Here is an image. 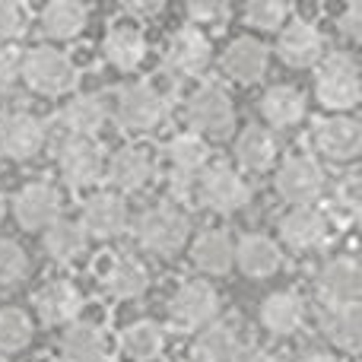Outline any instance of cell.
I'll return each instance as SVG.
<instances>
[{
    "mask_svg": "<svg viewBox=\"0 0 362 362\" xmlns=\"http://www.w3.org/2000/svg\"><path fill=\"white\" fill-rule=\"evenodd\" d=\"M169 112V99L156 83H127L118 93V121L124 131H150Z\"/></svg>",
    "mask_w": 362,
    "mask_h": 362,
    "instance_id": "6",
    "label": "cell"
},
{
    "mask_svg": "<svg viewBox=\"0 0 362 362\" xmlns=\"http://www.w3.org/2000/svg\"><path fill=\"white\" fill-rule=\"evenodd\" d=\"M248 362H286V359H280V356H274V353H255Z\"/></svg>",
    "mask_w": 362,
    "mask_h": 362,
    "instance_id": "45",
    "label": "cell"
},
{
    "mask_svg": "<svg viewBox=\"0 0 362 362\" xmlns=\"http://www.w3.org/2000/svg\"><path fill=\"white\" fill-rule=\"evenodd\" d=\"M185 16H187V25L200 29L206 35L210 32H219L232 16V6L223 4V0H194V4L185 6Z\"/></svg>",
    "mask_w": 362,
    "mask_h": 362,
    "instance_id": "38",
    "label": "cell"
},
{
    "mask_svg": "<svg viewBox=\"0 0 362 362\" xmlns=\"http://www.w3.org/2000/svg\"><path fill=\"white\" fill-rule=\"evenodd\" d=\"M105 121H108L105 102L93 93H83V95H76V99H70L61 112V124L70 137H89L93 140V134H99Z\"/></svg>",
    "mask_w": 362,
    "mask_h": 362,
    "instance_id": "28",
    "label": "cell"
},
{
    "mask_svg": "<svg viewBox=\"0 0 362 362\" xmlns=\"http://www.w3.org/2000/svg\"><path fill=\"white\" fill-rule=\"evenodd\" d=\"M318 327L337 350L356 353L362 337V318L359 305H325L318 312Z\"/></svg>",
    "mask_w": 362,
    "mask_h": 362,
    "instance_id": "25",
    "label": "cell"
},
{
    "mask_svg": "<svg viewBox=\"0 0 362 362\" xmlns=\"http://www.w3.org/2000/svg\"><path fill=\"white\" fill-rule=\"evenodd\" d=\"M318 289L327 305H356L362 293V270L353 257H334L321 267Z\"/></svg>",
    "mask_w": 362,
    "mask_h": 362,
    "instance_id": "20",
    "label": "cell"
},
{
    "mask_svg": "<svg viewBox=\"0 0 362 362\" xmlns=\"http://www.w3.org/2000/svg\"><path fill=\"white\" fill-rule=\"evenodd\" d=\"M0 362H10V359H6V356H0Z\"/></svg>",
    "mask_w": 362,
    "mask_h": 362,
    "instance_id": "47",
    "label": "cell"
},
{
    "mask_svg": "<svg viewBox=\"0 0 362 362\" xmlns=\"http://www.w3.org/2000/svg\"><path fill=\"white\" fill-rule=\"evenodd\" d=\"M61 210L64 197L48 181H32L13 200V213H16V223L23 229H48L51 223L61 219Z\"/></svg>",
    "mask_w": 362,
    "mask_h": 362,
    "instance_id": "14",
    "label": "cell"
},
{
    "mask_svg": "<svg viewBox=\"0 0 362 362\" xmlns=\"http://www.w3.org/2000/svg\"><path fill=\"white\" fill-rule=\"evenodd\" d=\"M315 150L331 163H353L362 153V124L350 115L321 118L315 127Z\"/></svg>",
    "mask_w": 362,
    "mask_h": 362,
    "instance_id": "13",
    "label": "cell"
},
{
    "mask_svg": "<svg viewBox=\"0 0 362 362\" xmlns=\"http://www.w3.org/2000/svg\"><path fill=\"white\" fill-rule=\"evenodd\" d=\"M235 159L248 172H267L276 159V137L270 127L251 124L235 137Z\"/></svg>",
    "mask_w": 362,
    "mask_h": 362,
    "instance_id": "29",
    "label": "cell"
},
{
    "mask_svg": "<svg viewBox=\"0 0 362 362\" xmlns=\"http://www.w3.org/2000/svg\"><path fill=\"white\" fill-rule=\"evenodd\" d=\"M105 175L118 191H140L153 178V156L144 146H121L105 163Z\"/></svg>",
    "mask_w": 362,
    "mask_h": 362,
    "instance_id": "21",
    "label": "cell"
},
{
    "mask_svg": "<svg viewBox=\"0 0 362 362\" xmlns=\"http://www.w3.org/2000/svg\"><path fill=\"white\" fill-rule=\"evenodd\" d=\"M45 146V124L42 118L29 112H13L6 118H0V153L6 159H32L38 156Z\"/></svg>",
    "mask_w": 362,
    "mask_h": 362,
    "instance_id": "17",
    "label": "cell"
},
{
    "mask_svg": "<svg viewBox=\"0 0 362 362\" xmlns=\"http://www.w3.org/2000/svg\"><path fill=\"white\" fill-rule=\"evenodd\" d=\"M165 350V331L156 321H134L121 334V353L131 362H153Z\"/></svg>",
    "mask_w": 362,
    "mask_h": 362,
    "instance_id": "33",
    "label": "cell"
},
{
    "mask_svg": "<svg viewBox=\"0 0 362 362\" xmlns=\"http://www.w3.org/2000/svg\"><path fill=\"white\" fill-rule=\"evenodd\" d=\"M187 121L197 137H226L235 127V105L226 89L206 83L187 99Z\"/></svg>",
    "mask_w": 362,
    "mask_h": 362,
    "instance_id": "5",
    "label": "cell"
},
{
    "mask_svg": "<svg viewBox=\"0 0 362 362\" xmlns=\"http://www.w3.org/2000/svg\"><path fill=\"white\" fill-rule=\"evenodd\" d=\"M251 197L248 181L232 165H206L197 175V200L213 213H238Z\"/></svg>",
    "mask_w": 362,
    "mask_h": 362,
    "instance_id": "7",
    "label": "cell"
},
{
    "mask_svg": "<svg viewBox=\"0 0 362 362\" xmlns=\"http://www.w3.org/2000/svg\"><path fill=\"white\" fill-rule=\"evenodd\" d=\"M337 32L344 38H350V42H359V38H362V4H359V0H353V4H346L344 10H340Z\"/></svg>",
    "mask_w": 362,
    "mask_h": 362,
    "instance_id": "42",
    "label": "cell"
},
{
    "mask_svg": "<svg viewBox=\"0 0 362 362\" xmlns=\"http://www.w3.org/2000/svg\"><path fill=\"white\" fill-rule=\"evenodd\" d=\"M299 362H340V359L331 356V353H325V350H312V353H305Z\"/></svg>",
    "mask_w": 362,
    "mask_h": 362,
    "instance_id": "44",
    "label": "cell"
},
{
    "mask_svg": "<svg viewBox=\"0 0 362 362\" xmlns=\"http://www.w3.org/2000/svg\"><path fill=\"white\" fill-rule=\"evenodd\" d=\"M235 264L245 276H255V280H264V276H274L283 264L280 245L274 238L261 235V232H251V235H242L235 245Z\"/></svg>",
    "mask_w": 362,
    "mask_h": 362,
    "instance_id": "22",
    "label": "cell"
},
{
    "mask_svg": "<svg viewBox=\"0 0 362 362\" xmlns=\"http://www.w3.org/2000/svg\"><path fill=\"white\" fill-rule=\"evenodd\" d=\"M102 54L115 70H134L146 57V35L137 23L121 19V23L108 25L105 38H102Z\"/></svg>",
    "mask_w": 362,
    "mask_h": 362,
    "instance_id": "18",
    "label": "cell"
},
{
    "mask_svg": "<svg viewBox=\"0 0 362 362\" xmlns=\"http://www.w3.org/2000/svg\"><path fill=\"white\" fill-rule=\"evenodd\" d=\"M19 76L42 95H64L76 86V64L54 45H38L19 61Z\"/></svg>",
    "mask_w": 362,
    "mask_h": 362,
    "instance_id": "2",
    "label": "cell"
},
{
    "mask_svg": "<svg viewBox=\"0 0 362 362\" xmlns=\"http://www.w3.org/2000/svg\"><path fill=\"white\" fill-rule=\"evenodd\" d=\"M315 99L334 115H344L359 105L362 83H359V67L350 54H331L325 61H318Z\"/></svg>",
    "mask_w": 362,
    "mask_h": 362,
    "instance_id": "1",
    "label": "cell"
},
{
    "mask_svg": "<svg viewBox=\"0 0 362 362\" xmlns=\"http://www.w3.org/2000/svg\"><path fill=\"white\" fill-rule=\"evenodd\" d=\"M210 67V35L194 25H181L165 45V70L175 80H191Z\"/></svg>",
    "mask_w": 362,
    "mask_h": 362,
    "instance_id": "12",
    "label": "cell"
},
{
    "mask_svg": "<svg viewBox=\"0 0 362 362\" xmlns=\"http://www.w3.org/2000/svg\"><path fill=\"white\" fill-rule=\"evenodd\" d=\"M280 238L293 251L325 248L327 238H331V216L318 206H293L280 219Z\"/></svg>",
    "mask_w": 362,
    "mask_h": 362,
    "instance_id": "15",
    "label": "cell"
},
{
    "mask_svg": "<svg viewBox=\"0 0 362 362\" xmlns=\"http://www.w3.org/2000/svg\"><path fill=\"white\" fill-rule=\"evenodd\" d=\"M261 115L270 127H293L305 118V95L296 86H270L261 95Z\"/></svg>",
    "mask_w": 362,
    "mask_h": 362,
    "instance_id": "32",
    "label": "cell"
},
{
    "mask_svg": "<svg viewBox=\"0 0 362 362\" xmlns=\"http://www.w3.org/2000/svg\"><path fill=\"white\" fill-rule=\"evenodd\" d=\"M169 312L175 318V325L191 327V331H200L210 321H216L219 315V293L213 283L206 280H187L175 289L169 302Z\"/></svg>",
    "mask_w": 362,
    "mask_h": 362,
    "instance_id": "10",
    "label": "cell"
},
{
    "mask_svg": "<svg viewBox=\"0 0 362 362\" xmlns=\"http://www.w3.org/2000/svg\"><path fill=\"white\" fill-rule=\"evenodd\" d=\"M276 54L289 67H312L325 57V35L308 19H289L276 38Z\"/></svg>",
    "mask_w": 362,
    "mask_h": 362,
    "instance_id": "16",
    "label": "cell"
},
{
    "mask_svg": "<svg viewBox=\"0 0 362 362\" xmlns=\"http://www.w3.org/2000/svg\"><path fill=\"white\" fill-rule=\"evenodd\" d=\"M276 194L293 206H315V200L325 191V169L315 156H289L286 163L276 169Z\"/></svg>",
    "mask_w": 362,
    "mask_h": 362,
    "instance_id": "8",
    "label": "cell"
},
{
    "mask_svg": "<svg viewBox=\"0 0 362 362\" xmlns=\"http://www.w3.org/2000/svg\"><path fill=\"white\" fill-rule=\"evenodd\" d=\"M16 76H19L16 51H10L6 45H0V93H4V89H10L13 83H16Z\"/></svg>",
    "mask_w": 362,
    "mask_h": 362,
    "instance_id": "43",
    "label": "cell"
},
{
    "mask_svg": "<svg viewBox=\"0 0 362 362\" xmlns=\"http://www.w3.org/2000/svg\"><path fill=\"white\" fill-rule=\"evenodd\" d=\"M191 235V216L178 204H156L137 219V238L146 251L175 255Z\"/></svg>",
    "mask_w": 362,
    "mask_h": 362,
    "instance_id": "4",
    "label": "cell"
},
{
    "mask_svg": "<svg viewBox=\"0 0 362 362\" xmlns=\"http://www.w3.org/2000/svg\"><path fill=\"white\" fill-rule=\"evenodd\" d=\"M131 223V213H127V204L124 197L112 191H99V194H89L83 200V210H80V229L86 232V238H118L121 232L127 229Z\"/></svg>",
    "mask_w": 362,
    "mask_h": 362,
    "instance_id": "11",
    "label": "cell"
},
{
    "mask_svg": "<svg viewBox=\"0 0 362 362\" xmlns=\"http://www.w3.org/2000/svg\"><path fill=\"white\" fill-rule=\"evenodd\" d=\"M25 32V10L13 0H0V45H10Z\"/></svg>",
    "mask_w": 362,
    "mask_h": 362,
    "instance_id": "41",
    "label": "cell"
},
{
    "mask_svg": "<svg viewBox=\"0 0 362 362\" xmlns=\"http://www.w3.org/2000/svg\"><path fill=\"white\" fill-rule=\"evenodd\" d=\"M32 321L23 308H0V353H16L29 346Z\"/></svg>",
    "mask_w": 362,
    "mask_h": 362,
    "instance_id": "36",
    "label": "cell"
},
{
    "mask_svg": "<svg viewBox=\"0 0 362 362\" xmlns=\"http://www.w3.org/2000/svg\"><path fill=\"white\" fill-rule=\"evenodd\" d=\"M86 23H89V10L83 4H76V0H54L38 16V25H42V32L51 42H70V38H76L86 29Z\"/></svg>",
    "mask_w": 362,
    "mask_h": 362,
    "instance_id": "27",
    "label": "cell"
},
{
    "mask_svg": "<svg viewBox=\"0 0 362 362\" xmlns=\"http://www.w3.org/2000/svg\"><path fill=\"white\" fill-rule=\"evenodd\" d=\"M191 261L200 274L223 276V274H229L232 264H235V242H232L229 232H223V229L200 232L191 245Z\"/></svg>",
    "mask_w": 362,
    "mask_h": 362,
    "instance_id": "23",
    "label": "cell"
},
{
    "mask_svg": "<svg viewBox=\"0 0 362 362\" xmlns=\"http://www.w3.org/2000/svg\"><path fill=\"white\" fill-rule=\"evenodd\" d=\"M165 156H169L172 172L178 175H200L210 163V146L197 134H175L165 146Z\"/></svg>",
    "mask_w": 362,
    "mask_h": 362,
    "instance_id": "34",
    "label": "cell"
},
{
    "mask_svg": "<svg viewBox=\"0 0 362 362\" xmlns=\"http://www.w3.org/2000/svg\"><path fill=\"white\" fill-rule=\"evenodd\" d=\"M45 251L54 257L57 264H70L86 251V232L74 219H57L45 229Z\"/></svg>",
    "mask_w": 362,
    "mask_h": 362,
    "instance_id": "35",
    "label": "cell"
},
{
    "mask_svg": "<svg viewBox=\"0 0 362 362\" xmlns=\"http://www.w3.org/2000/svg\"><path fill=\"white\" fill-rule=\"evenodd\" d=\"M248 331L242 318H216L197 331L194 340V356L197 362H248L255 356Z\"/></svg>",
    "mask_w": 362,
    "mask_h": 362,
    "instance_id": "3",
    "label": "cell"
},
{
    "mask_svg": "<svg viewBox=\"0 0 362 362\" xmlns=\"http://www.w3.org/2000/svg\"><path fill=\"white\" fill-rule=\"evenodd\" d=\"M105 334L89 321H74L61 337V356L67 362H105Z\"/></svg>",
    "mask_w": 362,
    "mask_h": 362,
    "instance_id": "30",
    "label": "cell"
},
{
    "mask_svg": "<svg viewBox=\"0 0 362 362\" xmlns=\"http://www.w3.org/2000/svg\"><path fill=\"white\" fill-rule=\"evenodd\" d=\"M29 274V255L10 238H0V289H13Z\"/></svg>",
    "mask_w": 362,
    "mask_h": 362,
    "instance_id": "39",
    "label": "cell"
},
{
    "mask_svg": "<svg viewBox=\"0 0 362 362\" xmlns=\"http://www.w3.org/2000/svg\"><path fill=\"white\" fill-rule=\"evenodd\" d=\"M35 308L45 325H67L80 315L83 296L70 280H51L42 293L35 296Z\"/></svg>",
    "mask_w": 362,
    "mask_h": 362,
    "instance_id": "26",
    "label": "cell"
},
{
    "mask_svg": "<svg viewBox=\"0 0 362 362\" xmlns=\"http://www.w3.org/2000/svg\"><path fill=\"white\" fill-rule=\"evenodd\" d=\"M4 213H6V197H4V191H0V219H4Z\"/></svg>",
    "mask_w": 362,
    "mask_h": 362,
    "instance_id": "46",
    "label": "cell"
},
{
    "mask_svg": "<svg viewBox=\"0 0 362 362\" xmlns=\"http://www.w3.org/2000/svg\"><path fill=\"white\" fill-rule=\"evenodd\" d=\"M334 213L337 219H356L359 213V175H346L334 191Z\"/></svg>",
    "mask_w": 362,
    "mask_h": 362,
    "instance_id": "40",
    "label": "cell"
},
{
    "mask_svg": "<svg viewBox=\"0 0 362 362\" xmlns=\"http://www.w3.org/2000/svg\"><path fill=\"white\" fill-rule=\"evenodd\" d=\"M289 13H293L289 4H280V0H251L242 16L257 32H280L289 23Z\"/></svg>",
    "mask_w": 362,
    "mask_h": 362,
    "instance_id": "37",
    "label": "cell"
},
{
    "mask_svg": "<svg viewBox=\"0 0 362 362\" xmlns=\"http://www.w3.org/2000/svg\"><path fill=\"white\" fill-rule=\"evenodd\" d=\"M267 64H270V51L261 38L242 35L223 51V70L235 83H245V86L261 80L267 74Z\"/></svg>",
    "mask_w": 362,
    "mask_h": 362,
    "instance_id": "19",
    "label": "cell"
},
{
    "mask_svg": "<svg viewBox=\"0 0 362 362\" xmlns=\"http://www.w3.org/2000/svg\"><path fill=\"white\" fill-rule=\"evenodd\" d=\"M302 321H305V302L289 289L270 293L261 302V325L276 337H293L302 327Z\"/></svg>",
    "mask_w": 362,
    "mask_h": 362,
    "instance_id": "24",
    "label": "cell"
},
{
    "mask_svg": "<svg viewBox=\"0 0 362 362\" xmlns=\"http://www.w3.org/2000/svg\"><path fill=\"white\" fill-rule=\"evenodd\" d=\"M150 286V270L144 267V261L131 255H121L108 264L105 270V289L115 299H140Z\"/></svg>",
    "mask_w": 362,
    "mask_h": 362,
    "instance_id": "31",
    "label": "cell"
},
{
    "mask_svg": "<svg viewBox=\"0 0 362 362\" xmlns=\"http://www.w3.org/2000/svg\"><path fill=\"white\" fill-rule=\"evenodd\" d=\"M57 172L70 187H93L105 175V156L89 137H67L57 150Z\"/></svg>",
    "mask_w": 362,
    "mask_h": 362,
    "instance_id": "9",
    "label": "cell"
}]
</instances>
